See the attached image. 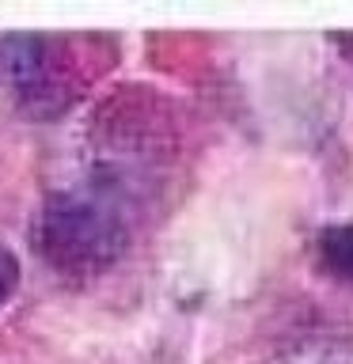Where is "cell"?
Segmentation results:
<instances>
[{
	"label": "cell",
	"mask_w": 353,
	"mask_h": 364,
	"mask_svg": "<svg viewBox=\"0 0 353 364\" xmlns=\"http://www.w3.org/2000/svg\"><path fill=\"white\" fill-rule=\"evenodd\" d=\"M273 364H353V357L319 349V353H296V357H285V360H273Z\"/></svg>",
	"instance_id": "obj_4"
},
{
	"label": "cell",
	"mask_w": 353,
	"mask_h": 364,
	"mask_svg": "<svg viewBox=\"0 0 353 364\" xmlns=\"http://www.w3.org/2000/svg\"><path fill=\"white\" fill-rule=\"evenodd\" d=\"M319 266H323L330 277L353 284V224H338V228H327L319 235Z\"/></svg>",
	"instance_id": "obj_2"
},
{
	"label": "cell",
	"mask_w": 353,
	"mask_h": 364,
	"mask_svg": "<svg viewBox=\"0 0 353 364\" xmlns=\"http://www.w3.org/2000/svg\"><path fill=\"white\" fill-rule=\"evenodd\" d=\"M34 243L53 269L61 273H99L125 247V228L99 201L65 193L53 198L38 216Z\"/></svg>",
	"instance_id": "obj_1"
},
{
	"label": "cell",
	"mask_w": 353,
	"mask_h": 364,
	"mask_svg": "<svg viewBox=\"0 0 353 364\" xmlns=\"http://www.w3.org/2000/svg\"><path fill=\"white\" fill-rule=\"evenodd\" d=\"M16 284H19V262H16V255H11L8 247H0V307L11 300Z\"/></svg>",
	"instance_id": "obj_3"
}]
</instances>
